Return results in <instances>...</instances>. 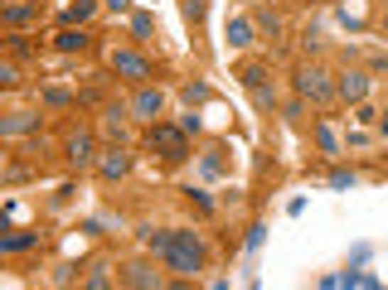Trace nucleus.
Segmentation results:
<instances>
[{
    "mask_svg": "<svg viewBox=\"0 0 388 290\" xmlns=\"http://www.w3.org/2000/svg\"><path fill=\"white\" fill-rule=\"evenodd\" d=\"M146 242L166 257L170 271H180V276H199L204 271V247L194 233H146Z\"/></svg>",
    "mask_w": 388,
    "mask_h": 290,
    "instance_id": "obj_1",
    "label": "nucleus"
},
{
    "mask_svg": "<svg viewBox=\"0 0 388 290\" xmlns=\"http://www.w3.org/2000/svg\"><path fill=\"white\" fill-rule=\"evenodd\" d=\"M296 92L316 106H330L335 97H340V82H335L325 68H301V73H296Z\"/></svg>",
    "mask_w": 388,
    "mask_h": 290,
    "instance_id": "obj_2",
    "label": "nucleus"
},
{
    "mask_svg": "<svg viewBox=\"0 0 388 290\" xmlns=\"http://www.w3.org/2000/svg\"><path fill=\"white\" fill-rule=\"evenodd\" d=\"M151 150H156L161 160H170V164H180V160L190 155L185 131H175V126H166V121H151Z\"/></svg>",
    "mask_w": 388,
    "mask_h": 290,
    "instance_id": "obj_3",
    "label": "nucleus"
},
{
    "mask_svg": "<svg viewBox=\"0 0 388 290\" xmlns=\"http://www.w3.org/2000/svg\"><path fill=\"white\" fill-rule=\"evenodd\" d=\"M112 73H117V78H126V82H146L151 78V63H146V58H141V53H112Z\"/></svg>",
    "mask_w": 388,
    "mask_h": 290,
    "instance_id": "obj_4",
    "label": "nucleus"
},
{
    "mask_svg": "<svg viewBox=\"0 0 388 290\" xmlns=\"http://www.w3.org/2000/svg\"><path fill=\"white\" fill-rule=\"evenodd\" d=\"M161 106H166L161 87H141L136 97H131V111H136L141 121H156V116H161Z\"/></svg>",
    "mask_w": 388,
    "mask_h": 290,
    "instance_id": "obj_5",
    "label": "nucleus"
},
{
    "mask_svg": "<svg viewBox=\"0 0 388 290\" xmlns=\"http://www.w3.org/2000/svg\"><path fill=\"white\" fill-rule=\"evenodd\" d=\"M340 97H345V102H364V97H369V73H364V68L345 73V78H340Z\"/></svg>",
    "mask_w": 388,
    "mask_h": 290,
    "instance_id": "obj_6",
    "label": "nucleus"
},
{
    "mask_svg": "<svg viewBox=\"0 0 388 290\" xmlns=\"http://www.w3.org/2000/svg\"><path fill=\"white\" fill-rule=\"evenodd\" d=\"M126 169H131V155H126V150H112V155L97 164V174H102V179H122Z\"/></svg>",
    "mask_w": 388,
    "mask_h": 290,
    "instance_id": "obj_7",
    "label": "nucleus"
},
{
    "mask_svg": "<svg viewBox=\"0 0 388 290\" xmlns=\"http://www.w3.org/2000/svg\"><path fill=\"white\" fill-rule=\"evenodd\" d=\"M54 44H58V49H63V53H83V49H87V44H92V39H87L83 29H73V25H63V29H58V39H54Z\"/></svg>",
    "mask_w": 388,
    "mask_h": 290,
    "instance_id": "obj_8",
    "label": "nucleus"
},
{
    "mask_svg": "<svg viewBox=\"0 0 388 290\" xmlns=\"http://www.w3.org/2000/svg\"><path fill=\"white\" fill-rule=\"evenodd\" d=\"M68 160H73L78 169H87V164H92V135H73V140H68Z\"/></svg>",
    "mask_w": 388,
    "mask_h": 290,
    "instance_id": "obj_9",
    "label": "nucleus"
},
{
    "mask_svg": "<svg viewBox=\"0 0 388 290\" xmlns=\"http://www.w3.org/2000/svg\"><path fill=\"white\" fill-rule=\"evenodd\" d=\"M122 281H126V286H141V290L161 286V276H156L151 266H126V271H122Z\"/></svg>",
    "mask_w": 388,
    "mask_h": 290,
    "instance_id": "obj_10",
    "label": "nucleus"
},
{
    "mask_svg": "<svg viewBox=\"0 0 388 290\" xmlns=\"http://www.w3.org/2000/svg\"><path fill=\"white\" fill-rule=\"evenodd\" d=\"M39 126V116H5L0 121V135H25V131H34Z\"/></svg>",
    "mask_w": 388,
    "mask_h": 290,
    "instance_id": "obj_11",
    "label": "nucleus"
},
{
    "mask_svg": "<svg viewBox=\"0 0 388 290\" xmlns=\"http://www.w3.org/2000/svg\"><path fill=\"white\" fill-rule=\"evenodd\" d=\"M228 39L243 49V44H252V20H228Z\"/></svg>",
    "mask_w": 388,
    "mask_h": 290,
    "instance_id": "obj_12",
    "label": "nucleus"
},
{
    "mask_svg": "<svg viewBox=\"0 0 388 290\" xmlns=\"http://www.w3.org/2000/svg\"><path fill=\"white\" fill-rule=\"evenodd\" d=\"M87 15H92V0H78V5H68V10H63L58 20H63V25H83Z\"/></svg>",
    "mask_w": 388,
    "mask_h": 290,
    "instance_id": "obj_13",
    "label": "nucleus"
},
{
    "mask_svg": "<svg viewBox=\"0 0 388 290\" xmlns=\"http://www.w3.org/2000/svg\"><path fill=\"white\" fill-rule=\"evenodd\" d=\"M34 242H39V238H34V233H10V238L0 242V247H5V252H29Z\"/></svg>",
    "mask_w": 388,
    "mask_h": 290,
    "instance_id": "obj_14",
    "label": "nucleus"
},
{
    "mask_svg": "<svg viewBox=\"0 0 388 290\" xmlns=\"http://www.w3.org/2000/svg\"><path fill=\"white\" fill-rule=\"evenodd\" d=\"M316 145H320L325 155H335V150H340V140H335V131H330V126H325V121L316 126Z\"/></svg>",
    "mask_w": 388,
    "mask_h": 290,
    "instance_id": "obj_15",
    "label": "nucleus"
},
{
    "mask_svg": "<svg viewBox=\"0 0 388 290\" xmlns=\"http://www.w3.org/2000/svg\"><path fill=\"white\" fill-rule=\"evenodd\" d=\"M238 78H243V87H262V82H267V68H262V63H248Z\"/></svg>",
    "mask_w": 388,
    "mask_h": 290,
    "instance_id": "obj_16",
    "label": "nucleus"
},
{
    "mask_svg": "<svg viewBox=\"0 0 388 290\" xmlns=\"http://www.w3.org/2000/svg\"><path fill=\"white\" fill-rule=\"evenodd\" d=\"M151 29H156V20H151L146 10H141V15H131V34H136V39H151Z\"/></svg>",
    "mask_w": 388,
    "mask_h": 290,
    "instance_id": "obj_17",
    "label": "nucleus"
},
{
    "mask_svg": "<svg viewBox=\"0 0 388 290\" xmlns=\"http://www.w3.org/2000/svg\"><path fill=\"white\" fill-rule=\"evenodd\" d=\"M252 102L262 106V111H272V106H277V92H272V87L262 82V87H252Z\"/></svg>",
    "mask_w": 388,
    "mask_h": 290,
    "instance_id": "obj_18",
    "label": "nucleus"
},
{
    "mask_svg": "<svg viewBox=\"0 0 388 290\" xmlns=\"http://www.w3.org/2000/svg\"><path fill=\"white\" fill-rule=\"evenodd\" d=\"M252 25H257V29H267V34H277V29H281V20L272 15V10H257V15H252Z\"/></svg>",
    "mask_w": 388,
    "mask_h": 290,
    "instance_id": "obj_19",
    "label": "nucleus"
},
{
    "mask_svg": "<svg viewBox=\"0 0 388 290\" xmlns=\"http://www.w3.org/2000/svg\"><path fill=\"white\" fill-rule=\"evenodd\" d=\"M185 97H190V102H209V97H214V87H209V82H190V87H185Z\"/></svg>",
    "mask_w": 388,
    "mask_h": 290,
    "instance_id": "obj_20",
    "label": "nucleus"
},
{
    "mask_svg": "<svg viewBox=\"0 0 388 290\" xmlns=\"http://www.w3.org/2000/svg\"><path fill=\"white\" fill-rule=\"evenodd\" d=\"M87 286H92V290H107V286H112L107 266H92V271H87Z\"/></svg>",
    "mask_w": 388,
    "mask_h": 290,
    "instance_id": "obj_21",
    "label": "nucleus"
},
{
    "mask_svg": "<svg viewBox=\"0 0 388 290\" xmlns=\"http://www.w3.org/2000/svg\"><path fill=\"white\" fill-rule=\"evenodd\" d=\"M29 15H34V5H10V10H5V20H10V25H25Z\"/></svg>",
    "mask_w": 388,
    "mask_h": 290,
    "instance_id": "obj_22",
    "label": "nucleus"
},
{
    "mask_svg": "<svg viewBox=\"0 0 388 290\" xmlns=\"http://www.w3.org/2000/svg\"><path fill=\"white\" fill-rule=\"evenodd\" d=\"M330 189H355V174L350 169H330Z\"/></svg>",
    "mask_w": 388,
    "mask_h": 290,
    "instance_id": "obj_23",
    "label": "nucleus"
},
{
    "mask_svg": "<svg viewBox=\"0 0 388 290\" xmlns=\"http://www.w3.org/2000/svg\"><path fill=\"white\" fill-rule=\"evenodd\" d=\"M262 242H267V228H262V223H252V228H248V252H257Z\"/></svg>",
    "mask_w": 388,
    "mask_h": 290,
    "instance_id": "obj_24",
    "label": "nucleus"
},
{
    "mask_svg": "<svg viewBox=\"0 0 388 290\" xmlns=\"http://www.w3.org/2000/svg\"><path fill=\"white\" fill-rule=\"evenodd\" d=\"M185 15H190L194 25H199V20H204V15H209V5H204V0H185Z\"/></svg>",
    "mask_w": 388,
    "mask_h": 290,
    "instance_id": "obj_25",
    "label": "nucleus"
},
{
    "mask_svg": "<svg viewBox=\"0 0 388 290\" xmlns=\"http://www.w3.org/2000/svg\"><path fill=\"white\" fill-rule=\"evenodd\" d=\"M190 199H194V203H199V208H204V213H214V199H209L204 189H190Z\"/></svg>",
    "mask_w": 388,
    "mask_h": 290,
    "instance_id": "obj_26",
    "label": "nucleus"
},
{
    "mask_svg": "<svg viewBox=\"0 0 388 290\" xmlns=\"http://www.w3.org/2000/svg\"><path fill=\"white\" fill-rule=\"evenodd\" d=\"M204 169H209V174H219V169H223V160H219V150H209V155H204Z\"/></svg>",
    "mask_w": 388,
    "mask_h": 290,
    "instance_id": "obj_27",
    "label": "nucleus"
},
{
    "mask_svg": "<svg viewBox=\"0 0 388 290\" xmlns=\"http://www.w3.org/2000/svg\"><path fill=\"white\" fill-rule=\"evenodd\" d=\"M44 102H49V106H68V102H73V97H68V92H58V87H54V92H49Z\"/></svg>",
    "mask_w": 388,
    "mask_h": 290,
    "instance_id": "obj_28",
    "label": "nucleus"
},
{
    "mask_svg": "<svg viewBox=\"0 0 388 290\" xmlns=\"http://www.w3.org/2000/svg\"><path fill=\"white\" fill-rule=\"evenodd\" d=\"M107 10H112V15H126V10H131V0H107Z\"/></svg>",
    "mask_w": 388,
    "mask_h": 290,
    "instance_id": "obj_29",
    "label": "nucleus"
},
{
    "mask_svg": "<svg viewBox=\"0 0 388 290\" xmlns=\"http://www.w3.org/2000/svg\"><path fill=\"white\" fill-rule=\"evenodd\" d=\"M379 131H384V135H388V111H384V121H379Z\"/></svg>",
    "mask_w": 388,
    "mask_h": 290,
    "instance_id": "obj_30",
    "label": "nucleus"
}]
</instances>
